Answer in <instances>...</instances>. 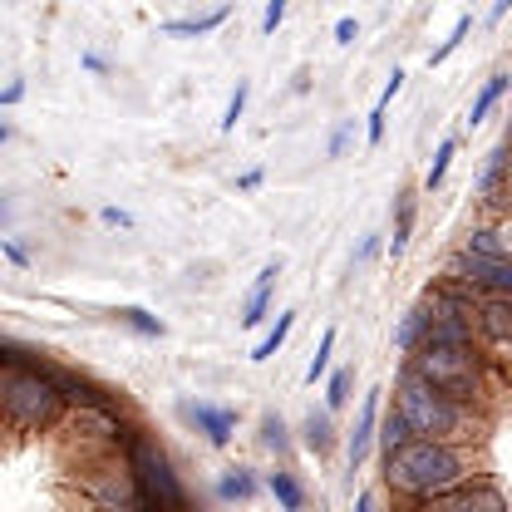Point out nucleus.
Listing matches in <instances>:
<instances>
[{"label":"nucleus","mask_w":512,"mask_h":512,"mask_svg":"<svg viewBox=\"0 0 512 512\" xmlns=\"http://www.w3.org/2000/svg\"><path fill=\"white\" fill-rule=\"evenodd\" d=\"M409 439H414V434H409L404 414H399V409H389V414L380 419V448H384V453H394V448H404Z\"/></svg>","instance_id":"nucleus-24"},{"label":"nucleus","mask_w":512,"mask_h":512,"mask_svg":"<svg viewBox=\"0 0 512 512\" xmlns=\"http://www.w3.org/2000/svg\"><path fill=\"white\" fill-rule=\"evenodd\" d=\"M0 399H5V424H10L15 434H40V429H50L64 404L60 389L40 375V365H20L15 350H5Z\"/></svg>","instance_id":"nucleus-4"},{"label":"nucleus","mask_w":512,"mask_h":512,"mask_svg":"<svg viewBox=\"0 0 512 512\" xmlns=\"http://www.w3.org/2000/svg\"><path fill=\"white\" fill-rule=\"evenodd\" d=\"M512 10V0H493V10H488V25H503V15Z\"/></svg>","instance_id":"nucleus-37"},{"label":"nucleus","mask_w":512,"mask_h":512,"mask_svg":"<svg viewBox=\"0 0 512 512\" xmlns=\"http://www.w3.org/2000/svg\"><path fill=\"white\" fill-rule=\"evenodd\" d=\"M227 5H217V10H207V15H192V20H163V35H178V40H197V35H212V30H222L227 25Z\"/></svg>","instance_id":"nucleus-15"},{"label":"nucleus","mask_w":512,"mask_h":512,"mask_svg":"<svg viewBox=\"0 0 512 512\" xmlns=\"http://www.w3.org/2000/svg\"><path fill=\"white\" fill-rule=\"evenodd\" d=\"M301 434H306V448L325 458L330 448H335V419H330V409H311L306 414V424H301Z\"/></svg>","instance_id":"nucleus-16"},{"label":"nucleus","mask_w":512,"mask_h":512,"mask_svg":"<svg viewBox=\"0 0 512 512\" xmlns=\"http://www.w3.org/2000/svg\"><path fill=\"white\" fill-rule=\"evenodd\" d=\"M335 340H340V330L335 325H325V335H320L316 355H311V365H306V384H316L330 375V355H335Z\"/></svg>","instance_id":"nucleus-23"},{"label":"nucleus","mask_w":512,"mask_h":512,"mask_svg":"<svg viewBox=\"0 0 512 512\" xmlns=\"http://www.w3.org/2000/svg\"><path fill=\"white\" fill-rule=\"evenodd\" d=\"M84 69H94V74H109V60H104V55H94V50H89V55H84Z\"/></svg>","instance_id":"nucleus-38"},{"label":"nucleus","mask_w":512,"mask_h":512,"mask_svg":"<svg viewBox=\"0 0 512 512\" xmlns=\"http://www.w3.org/2000/svg\"><path fill=\"white\" fill-rule=\"evenodd\" d=\"M419 512H512V493L493 473H483L473 483H458V488H448L439 498L419 503Z\"/></svg>","instance_id":"nucleus-7"},{"label":"nucleus","mask_w":512,"mask_h":512,"mask_svg":"<svg viewBox=\"0 0 512 512\" xmlns=\"http://www.w3.org/2000/svg\"><path fill=\"white\" fill-rule=\"evenodd\" d=\"M414 212H419V192L399 188V197H394V237H389V256H394V261L409 252V237H414Z\"/></svg>","instance_id":"nucleus-11"},{"label":"nucleus","mask_w":512,"mask_h":512,"mask_svg":"<svg viewBox=\"0 0 512 512\" xmlns=\"http://www.w3.org/2000/svg\"><path fill=\"white\" fill-rule=\"evenodd\" d=\"M394 409L404 414L409 434H414V439H429V444L488 448V434H493V414H488V409L458 404L453 394L434 389L424 375H414L409 365H404L399 380H394Z\"/></svg>","instance_id":"nucleus-2"},{"label":"nucleus","mask_w":512,"mask_h":512,"mask_svg":"<svg viewBox=\"0 0 512 512\" xmlns=\"http://www.w3.org/2000/svg\"><path fill=\"white\" fill-rule=\"evenodd\" d=\"M424 335H429V316H424V306H414L409 316L399 320V330H394V350L399 355H414L424 345Z\"/></svg>","instance_id":"nucleus-17"},{"label":"nucleus","mask_w":512,"mask_h":512,"mask_svg":"<svg viewBox=\"0 0 512 512\" xmlns=\"http://www.w3.org/2000/svg\"><path fill=\"white\" fill-rule=\"evenodd\" d=\"M453 153H458V138H453V133H448L444 143H439V148H434V163H429V173H424V192L444 188L448 168H453Z\"/></svg>","instance_id":"nucleus-20"},{"label":"nucleus","mask_w":512,"mask_h":512,"mask_svg":"<svg viewBox=\"0 0 512 512\" xmlns=\"http://www.w3.org/2000/svg\"><path fill=\"white\" fill-rule=\"evenodd\" d=\"M128 473L138 483V498H143V512H192L188 508V488L178 483L168 453L153 444L148 434H128Z\"/></svg>","instance_id":"nucleus-5"},{"label":"nucleus","mask_w":512,"mask_h":512,"mask_svg":"<svg viewBox=\"0 0 512 512\" xmlns=\"http://www.w3.org/2000/svg\"><path fill=\"white\" fill-rule=\"evenodd\" d=\"M503 143H508V148H512V128H508V138H503Z\"/></svg>","instance_id":"nucleus-40"},{"label":"nucleus","mask_w":512,"mask_h":512,"mask_svg":"<svg viewBox=\"0 0 512 512\" xmlns=\"http://www.w3.org/2000/svg\"><path fill=\"white\" fill-rule=\"evenodd\" d=\"M399 89H404V69H394V74H389V84H384V89H380V99H375V104H380V109H389Z\"/></svg>","instance_id":"nucleus-31"},{"label":"nucleus","mask_w":512,"mask_h":512,"mask_svg":"<svg viewBox=\"0 0 512 512\" xmlns=\"http://www.w3.org/2000/svg\"><path fill=\"white\" fill-rule=\"evenodd\" d=\"M261 444L271 453H291V429H286L281 414H261Z\"/></svg>","instance_id":"nucleus-25"},{"label":"nucleus","mask_w":512,"mask_h":512,"mask_svg":"<svg viewBox=\"0 0 512 512\" xmlns=\"http://www.w3.org/2000/svg\"><path fill=\"white\" fill-rule=\"evenodd\" d=\"M468 30H473V15H458V20H453V30H448V40L434 50V55H429V69H439V64H444L448 55H453V50L468 40Z\"/></svg>","instance_id":"nucleus-26"},{"label":"nucleus","mask_w":512,"mask_h":512,"mask_svg":"<svg viewBox=\"0 0 512 512\" xmlns=\"http://www.w3.org/2000/svg\"><path fill=\"white\" fill-rule=\"evenodd\" d=\"M350 404V370H335L330 384H325V409L335 414V409H345Z\"/></svg>","instance_id":"nucleus-27"},{"label":"nucleus","mask_w":512,"mask_h":512,"mask_svg":"<svg viewBox=\"0 0 512 512\" xmlns=\"http://www.w3.org/2000/svg\"><path fill=\"white\" fill-rule=\"evenodd\" d=\"M404 365L414 375H424L434 389L453 394L458 404H473V409H488V414H493L498 389H503V370L483 355V345H434V340H424Z\"/></svg>","instance_id":"nucleus-3"},{"label":"nucleus","mask_w":512,"mask_h":512,"mask_svg":"<svg viewBox=\"0 0 512 512\" xmlns=\"http://www.w3.org/2000/svg\"><path fill=\"white\" fill-rule=\"evenodd\" d=\"M493 473L488 468V448H463V444H429V439H409L404 448L384 453V483L394 498H409L414 508L439 498L458 483H473Z\"/></svg>","instance_id":"nucleus-1"},{"label":"nucleus","mask_w":512,"mask_h":512,"mask_svg":"<svg viewBox=\"0 0 512 512\" xmlns=\"http://www.w3.org/2000/svg\"><path fill=\"white\" fill-rule=\"evenodd\" d=\"M414 512H419V508H414Z\"/></svg>","instance_id":"nucleus-41"},{"label":"nucleus","mask_w":512,"mask_h":512,"mask_svg":"<svg viewBox=\"0 0 512 512\" xmlns=\"http://www.w3.org/2000/svg\"><path fill=\"white\" fill-rule=\"evenodd\" d=\"M99 222H104V227H133V212H124V207H104Z\"/></svg>","instance_id":"nucleus-32"},{"label":"nucleus","mask_w":512,"mask_h":512,"mask_svg":"<svg viewBox=\"0 0 512 512\" xmlns=\"http://www.w3.org/2000/svg\"><path fill=\"white\" fill-rule=\"evenodd\" d=\"M360 40V20L355 15H340L335 20V45H355Z\"/></svg>","instance_id":"nucleus-30"},{"label":"nucleus","mask_w":512,"mask_h":512,"mask_svg":"<svg viewBox=\"0 0 512 512\" xmlns=\"http://www.w3.org/2000/svg\"><path fill=\"white\" fill-rule=\"evenodd\" d=\"M350 138H355V119H345V124L335 128V138H330V148H325V153H330V158H345Z\"/></svg>","instance_id":"nucleus-29"},{"label":"nucleus","mask_w":512,"mask_h":512,"mask_svg":"<svg viewBox=\"0 0 512 512\" xmlns=\"http://www.w3.org/2000/svg\"><path fill=\"white\" fill-rule=\"evenodd\" d=\"M375 252H380V232H370V237L360 242V252H355V261H370Z\"/></svg>","instance_id":"nucleus-36"},{"label":"nucleus","mask_w":512,"mask_h":512,"mask_svg":"<svg viewBox=\"0 0 512 512\" xmlns=\"http://www.w3.org/2000/svg\"><path fill=\"white\" fill-rule=\"evenodd\" d=\"M281 20H286V0H266V10H261V35H276Z\"/></svg>","instance_id":"nucleus-28"},{"label":"nucleus","mask_w":512,"mask_h":512,"mask_svg":"<svg viewBox=\"0 0 512 512\" xmlns=\"http://www.w3.org/2000/svg\"><path fill=\"white\" fill-rule=\"evenodd\" d=\"M508 84H512V74H508V69L488 74V79H483V89L473 94V104H468V119H463V124H468V128H478V124H483V119H488V114L498 109V99L508 94Z\"/></svg>","instance_id":"nucleus-12"},{"label":"nucleus","mask_w":512,"mask_h":512,"mask_svg":"<svg viewBox=\"0 0 512 512\" xmlns=\"http://www.w3.org/2000/svg\"><path fill=\"white\" fill-rule=\"evenodd\" d=\"M355 512H375V493H360V498H355Z\"/></svg>","instance_id":"nucleus-39"},{"label":"nucleus","mask_w":512,"mask_h":512,"mask_svg":"<svg viewBox=\"0 0 512 512\" xmlns=\"http://www.w3.org/2000/svg\"><path fill=\"white\" fill-rule=\"evenodd\" d=\"M380 394L384 389H370V394L360 399V419H355L350 444H345V463H350V473H360V468H365V458H370V444H380Z\"/></svg>","instance_id":"nucleus-9"},{"label":"nucleus","mask_w":512,"mask_h":512,"mask_svg":"<svg viewBox=\"0 0 512 512\" xmlns=\"http://www.w3.org/2000/svg\"><path fill=\"white\" fill-rule=\"evenodd\" d=\"M178 419L192 424L202 439L212 448H227L232 444V434H237V409H227V404H207V399H183L178 404Z\"/></svg>","instance_id":"nucleus-8"},{"label":"nucleus","mask_w":512,"mask_h":512,"mask_svg":"<svg viewBox=\"0 0 512 512\" xmlns=\"http://www.w3.org/2000/svg\"><path fill=\"white\" fill-rule=\"evenodd\" d=\"M20 99H25V79H10V84L0 89V104H5V109H15Z\"/></svg>","instance_id":"nucleus-34"},{"label":"nucleus","mask_w":512,"mask_h":512,"mask_svg":"<svg viewBox=\"0 0 512 512\" xmlns=\"http://www.w3.org/2000/svg\"><path fill=\"white\" fill-rule=\"evenodd\" d=\"M463 252H473V256H508V247H503V232H498V227H473V232L463 237Z\"/></svg>","instance_id":"nucleus-21"},{"label":"nucleus","mask_w":512,"mask_h":512,"mask_svg":"<svg viewBox=\"0 0 512 512\" xmlns=\"http://www.w3.org/2000/svg\"><path fill=\"white\" fill-rule=\"evenodd\" d=\"M261 183H266V173H261V168H247V173L237 178V192H256Z\"/></svg>","instance_id":"nucleus-35"},{"label":"nucleus","mask_w":512,"mask_h":512,"mask_svg":"<svg viewBox=\"0 0 512 512\" xmlns=\"http://www.w3.org/2000/svg\"><path fill=\"white\" fill-rule=\"evenodd\" d=\"M247 99H252V79H237V89H232V99H227V109H222V119H217L222 133H237L242 114H247Z\"/></svg>","instance_id":"nucleus-22"},{"label":"nucleus","mask_w":512,"mask_h":512,"mask_svg":"<svg viewBox=\"0 0 512 512\" xmlns=\"http://www.w3.org/2000/svg\"><path fill=\"white\" fill-rule=\"evenodd\" d=\"M291 330H296V311H281V316H276V325H271V330H266V335H261V340L252 345V360H256V365H266V360H271V355L286 345V335H291Z\"/></svg>","instance_id":"nucleus-18"},{"label":"nucleus","mask_w":512,"mask_h":512,"mask_svg":"<svg viewBox=\"0 0 512 512\" xmlns=\"http://www.w3.org/2000/svg\"><path fill=\"white\" fill-rule=\"evenodd\" d=\"M109 316L119 320V325H128V330H138V335H148V340H158V335H168V325L158 316H148L143 306H114Z\"/></svg>","instance_id":"nucleus-19"},{"label":"nucleus","mask_w":512,"mask_h":512,"mask_svg":"<svg viewBox=\"0 0 512 512\" xmlns=\"http://www.w3.org/2000/svg\"><path fill=\"white\" fill-rule=\"evenodd\" d=\"M444 281L468 286L473 296H512V256H473L458 247L444 261Z\"/></svg>","instance_id":"nucleus-6"},{"label":"nucleus","mask_w":512,"mask_h":512,"mask_svg":"<svg viewBox=\"0 0 512 512\" xmlns=\"http://www.w3.org/2000/svg\"><path fill=\"white\" fill-rule=\"evenodd\" d=\"M266 488H271V498L281 503V512H306V488H301V478H296L291 468H271V473H266Z\"/></svg>","instance_id":"nucleus-14"},{"label":"nucleus","mask_w":512,"mask_h":512,"mask_svg":"<svg viewBox=\"0 0 512 512\" xmlns=\"http://www.w3.org/2000/svg\"><path fill=\"white\" fill-rule=\"evenodd\" d=\"M256 488H261V483H256V473L252 468H242V463L217 473V498H222V503H252Z\"/></svg>","instance_id":"nucleus-13"},{"label":"nucleus","mask_w":512,"mask_h":512,"mask_svg":"<svg viewBox=\"0 0 512 512\" xmlns=\"http://www.w3.org/2000/svg\"><path fill=\"white\" fill-rule=\"evenodd\" d=\"M0 252H5V261H10V266H30L25 247H20V242H10V237H0Z\"/></svg>","instance_id":"nucleus-33"},{"label":"nucleus","mask_w":512,"mask_h":512,"mask_svg":"<svg viewBox=\"0 0 512 512\" xmlns=\"http://www.w3.org/2000/svg\"><path fill=\"white\" fill-rule=\"evenodd\" d=\"M276 281H281V261H266V266H261V276H256V286L247 291V306H242V325H247V330H256L261 320L271 316Z\"/></svg>","instance_id":"nucleus-10"}]
</instances>
